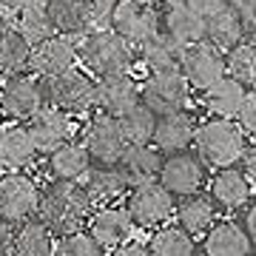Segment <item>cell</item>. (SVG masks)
<instances>
[{"instance_id":"f546056e","label":"cell","mask_w":256,"mask_h":256,"mask_svg":"<svg viewBox=\"0 0 256 256\" xmlns=\"http://www.w3.org/2000/svg\"><path fill=\"white\" fill-rule=\"evenodd\" d=\"M176 222L185 234L191 236H200V234H208V228L216 222V205L210 196H202V194H188L182 196L180 208H176Z\"/></svg>"},{"instance_id":"d590c367","label":"cell","mask_w":256,"mask_h":256,"mask_svg":"<svg viewBox=\"0 0 256 256\" xmlns=\"http://www.w3.org/2000/svg\"><path fill=\"white\" fill-rule=\"evenodd\" d=\"M54 256H106V254L92 239L88 230H77V234H66V236L57 239Z\"/></svg>"},{"instance_id":"603a6c76","label":"cell","mask_w":256,"mask_h":256,"mask_svg":"<svg viewBox=\"0 0 256 256\" xmlns=\"http://www.w3.org/2000/svg\"><path fill=\"white\" fill-rule=\"evenodd\" d=\"M182 43L174 40L168 32H156L154 37H148L146 43L137 46V60L146 66L148 72H171L180 68V57H182Z\"/></svg>"},{"instance_id":"836d02e7","label":"cell","mask_w":256,"mask_h":256,"mask_svg":"<svg viewBox=\"0 0 256 256\" xmlns=\"http://www.w3.org/2000/svg\"><path fill=\"white\" fill-rule=\"evenodd\" d=\"M148 256H194V239L180 225L156 228L148 242Z\"/></svg>"},{"instance_id":"2e32d148","label":"cell","mask_w":256,"mask_h":256,"mask_svg":"<svg viewBox=\"0 0 256 256\" xmlns=\"http://www.w3.org/2000/svg\"><path fill=\"white\" fill-rule=\"evenodd\" d=\"M34 140L26 122H6L0 126V165L6 171H28L37 162Z\"/></svg>"},{"instance_id":"ba28073f","label":"cell","mask_w":256,"mask_h":256,"mask_svg":"<svg viewBox=\"0 0 256 256\" xmlns=\"http://www.w3.org/2000/svg\"><path fill=\"white\" fill-rule=\"evenodd\" d=\"M126 210L131 222H134V228L154 230V228H162L165 222L171 220L174 196L160 182H146V185H137V188H128Z\"/></svg>"},{"instance_id":"83f0119b","label":"cell","mask_w":256,"mask_h":256,"mask_svg":"<svg viewBox=\"0 0 256 256\" xmlns=\"http://www.w3.org/2000/svg\"><path fill=\"white\" fill-rule=\"evenodd\" d=\"M205 40L210 46H216L220 52H228V48H234L236 43L245 40V26H242V20H239V14L234 12L230 3L205 18Z\"/></svg>"},{"instance_id":"4dcf8cb0","label":"cell","mask_w":256,"mask_h":256,"mask_svg":"<svg viewBox=\"0 0 256 256\" xmlns=\"http://www.w3.org/2000/svg\"><path fill=\"white\" fill-rule=\"evenodd\" d=\"M32 43L14 28H0V74H20L28 68Z\"/></svg>"},{"instance_id":"74e56055","label":"cell","mask_w":256,"mask_h":256,"mask_svg":"<svg viewBox=\"0 0 256 256\" xmlns=\"http://www.w3.org/2000/svg\"><path fill=\"white\" fill-rule=\"evenodd\" d=\"M236 122L245 134H254L256 137V86L250 92H245V100H242V108L236 114Z\"/></svg>"},{"instance_id":"44dd1931","label":"cell","mask_w":256,"mask_h":256,"mask_svg":"<svg viewBox=\"0 0 256 256\" xmlns=\"http://www.w3.org/2000/svg\"><path fill=\"white\" fill-rule=\"evenodd\" d=\"M160 28L168 32L174 40H180L182 46L205 40V18L196 14L194 9H188V6H180V3H162Z\"/></svg>"},{"instance_id":"52a82bcc","label":"cell","mask_w":256,"mask_h":256,"mask_svg":"<svg viewBox=\"0 0 256 256\" xmlns=\"http://www.w3.org/2000/svg\"><path fill=\"white\" fill-rule=\"evenodd\" d=\"M40 205V185L26 171H3L0 174V220L9 225L32 220Z\"/></svg>"},{"instance_id":"5bb4252c","label":"cell","mask_w":256,"mask_h":256,"mask_svg":"<svg viewBox=\"0 0 256 256\" xmlns=\"http://www.w3.org/2000/svg\"><path fill=\"white\" fill-rule=\"evenodd\" d=\"M28 134L34 140L37 154H48L60 148L63 142L74 140L77 134V122H74V114H66V111H57L52 106H43L34 117L26 122Z\"/></svg>"},{"instance_id":"d6a6232c","label":"cell","mask_w":256,"mask_h":256,"mask_svg":"<svg viewBox=\"0 0 256 256\" xmlns=\"http://www.w3.org/2000/svg\"><path fill=\"white\" fill-rule=\"evenodd\" d=\"M225 74L242 86H256V40H242L225 52Z\"/></svg>"},{"instance_id":"d4e9b609","label":"cell","mask_w":256,"mask_h":256,"mask_svg":"<svg viewBox=\"0 0 256 256\" xmlns=\"http://www.w3.org/2000/svg\"><path fill=\"white\" fill-rule=\"evenodd\" d=\"M245 100V86L236 82L234 77H220L216 82H210L208 88H202V106L214 114V117L236 120L239 108Z\"/></svg>"},{"instance_id":"bcb514c9","label":"cell","mask_w":256,"mask_h":256,"mask_svg":"<svg viewBox=\"0 0 256 256\" xmlns=\"http://www.w3.org/2000/svg\"><path fill=\"white\" fill-rule=\"evenodd\" d=\"M6 3H9L12 9L18 12H23V9H34V6H46V0H6Z\"/></svg>"},{"instance_id":"7402d4cb","label":"cell","mask_w":256,"mask_h":256,"mask_svg":"<svg viewBox=\"0 0 256 256\" xmlns=\"http://www.w3.org/2000/svg\"><path fill=\"white\" fill-rule=\"evenodd\" d=\"M82 191L88 196L94 208H106V205H114V202L128 191L126 180L120 174L117 168H111V165H100V168H88L86 176L80 180Z\"/></svg>"},{"instance_id":"681fc988","label":"cell","mask_w":256,"mask_h":256,"mask_svg":"<svg viewBox=\"0 0 256 256\" xmlns=\"http://www.w3.org/2000/svg\"><path fill=\"white\" fill-rule=\"evenodd\" d=\"M0 171H3V165H0Z\"/></svg>"},{"instance_id":"ac0fdd59","label":"cell","mask_w":256,"mask_h":256,"mask_svg":"<svg viewBox=\"0 0 256 256\" xmlns=\"http://www.w3.org/2000/svg\"><path fill=\"white\" fill-rule=\"evenodd\" d=\"M194 134H196V120L182 108L174 114H162L156 120L151 142L162 154H176V151H185L188 146H194Z\"/></svg>"},{"instance_id":"8d00e7d4","label":"cell","mask_w":256,"mask_h":256,"mask_svg":"<svg viewBox=\"0 0 256 256\" xmlns=\"http://www.w3.org/2000/svg\"><path fill=\"white\" fill-rule=\"evenodd\" d=\"M120 0H88V32L111 28V18Z\"/></svg>"},{"instance_id":"cb8c5ba5","label":"cell","mask_w":256,"mask_h":256,"mask_svg":"<svg viewBox=\"0 0 256 256\" xmlns=\"http://www.w3.org/2000/svg\"><path fill=\"white\" fill-rule=\"evenodd\" d=\"M250 185L254 182L245 176V171L220 168L210 180V200H214V205H220L225 210H236L250 200Z\"/></svg>"},{"instance_id":"7c38bea8","label":"cell","mask_w":256,"mask_h":256,"mask_svg":"<svg viewBox=\"0 0 256 256\" xmlns=\"http://www.w3.org/2000/svg\"><path fill=\"white\" fill-rule=\"evenodd\" d=\"M156 182L162 185L171 196L200 194L202 182H205V162L196 154H188V151L168 154L162 160V165H160Z\"/></svg>"},{"instance_id":"7dc6e473","label":"cell","mask_w":256,"mask_h":256,"mask_svg":"<svg viewBox=\"0 0 256 256\" xmlns=\"http://www.w3.org/2000/svg\"><path fill=\"white\" fill-rule=\"evenodd\" d=\"M140 3H154V0H140Z\"/></svg>"},{"instance_id":"3957f363","label":"cell","mask_w":256,"mask_h":256,"mask_svg":"<svg viewBox=\"0 0 256 256\" xmlns=\"http://www.w3.org/2000/svg\"><path fill=\"white\" fill-rule=\"evenodd\" d=\"M194 146H196V156L216 171L239 162L248 148L245 131L239 128V122L225 117H208L205 122H196Z\"/></svg>"},{"instance_id":"f35d334b","label":"cell","mask_w":256,"mask_h":256,"mask_svg":"<svg viewBox=\"0 0 256 256\" xmlns=\"http://www.w3.org/2000/svg\"><path fill=\"white\" fill-rule=\"evenodd\" d=\"M162 3H180V6H188V9H194L196 14H202V18L214 14V12L222 9V6H228V0H162Z\"/></svg>"},{"instance_id":"ffe728a7","label":"cell","mask_w":256,"mask_h":256,"mask_svg":"<svg viewBox=\"0 0 256 256\" xmlns=\"http://www.w3.org/2000/svg\"><path fill=\"white\" fill-rule=\"evenodd\" d=\"M92 168V156L82 148L80 140H68L60 148L46 154V171L52 180H63V182H80L86 171Z\"/></svg>"},{"instance_id":"e575fe53","label":"cell","mask_w":256,"mask_h":256,"mask_svg":"<svg viewBox=\"0 0 256 256\" xmlns=\"http://www.w3.org/2000/svg\"><path fill=\"white\" fill-rule=\"evenodd\" d=\"M18 32L26 37L28 43L34 46L40 40H46V37L57 34L54 26H52V20L46 14V6H34V9H23L18 14Z\"/></svg>"},{"instance_id":"d6986e66","label":"cell","mask_w":256,"mask_h":256,"mask_svg":"<svg viewBox=\"0 0 256 256\" xmlns=\"http://www.w3.org/2000/svg\"><path fill=\"white\" fill-rule=\"evenodd\" d=\"M114 165L122 174L128 188H137V185H146V182H156L162 156L151 146H126Z\"/></svg>"},{"instance_id":"f1b7e54d","label":"cell","mask_w":256,"mask_h":256,"mask_svg":"<svg viewBox=\"0 0 256 256\" xmlns=\"http://www.w3.org/2000/svg\"><path fill=\"white\" fill-rule=\"evenodd\" d=\"M54 245L57 236L37 216L14 225V256H54Z\"/></svg>"},{"instance_id":"484cf974","label":"cell","mask_w":256,"mask_h":256,"mask_svg":"<svg viewBox=\"0 0 256 256\" xmlns=\"http://www.w3.org/2000/svg\"><path fill=\"white\" fill-rule=\"evenodd\" d=\"M46 14L57 34L80 40L88 32V0H46Z\"/></svg>"},{"instance_id":"277c9868","label":"cell","mask_w":256,"mask_h":256,"mask_svg":"<svg viewBox=\"0 0 256 256\" xmlns=\"http://www.w3.org/2000/svg\"><path fill=\"white\" fill-rule=\"evenodd\" d=\"M43 102L66 114H88L94 111V77L86 68H66L54 77L40 80Z\"/></svg>"},{"instance_id":"6da1fadb","label":"cell","mask_w":256,"mask_h":256,"mask_svg":"<svg viewBox=\"0 0 256 256\" xmlns=\"http://www.w3.org/2000/svg\"><path fill=\"white\" fill-rule=\"evenodd\" d=\"M92 210L94 205L88 202L80 182L52 180L46 188H40V205H37L34 216L60 239L66 234H77L86 228Z\"/></svg>"},{"instance_id":"8992f818","label":"cell","mask_w":256,"mask_h":256,"mask_svg":"<svg viewBox=\"0 0 256 256\" xmlns=\"http://www.w3.org/2000/svg\"><path fill=\"white\" fill-rule=\"evenodd\" d=\"M191 100V86L182 77L180 68L171 72H148V77L140 82V102L151 114H174L182 111Z\"/></svg>"},{"instance_id":"9a60e30c","label":"cell","mask_w":256,"mask_h":256,"mask_svg":"<svg viewBox=\"0 0 256 256\" xmlns=\"http://www.w3.org/2000/svg\"><path fill=\"white\" fill-rule=\"evenodd\" d=\"M140 102V82L131 77V72L106 74L94 80V108L111 117L126 114Z\"/></svg>"},{"instance_id":"f6af8a7d","label":"cell","mask_w":256,"mask_h":256,"mask_svg":"<svg viewBox=\"0 0 256 256\" xmlns=\"http://www.w3.org/2000/svg\"><path fill=\"white\" fill-rule=\"evenodd\" d=\"M245 234L250 236V242H256V200L245 210Z\"/></svg>"},{"instance_id":"60d3db41","label":"cell","mask_w":256,"mask_h":256,"mask_svg":"<svg viewBox=\"0 0 256 256\" xmlns=\"http://www.w3.org/2000/svg\"><path fill=\"white\" fill-rule=\"evenodd\" d=\"M12 248H14V225L0 220V256H14Z\"/></svg>"},{"instance_id":"c3c4849f","label":"cell","mask_w":256,"mask_h":256,"mask_svg":"<svg viewBox=\"0 0 256 256\" xmlns=\"http://www.w3.org/2000/svg\"><path fill=\"white\" fill-rule=\"evenodd\" d=\"M0 126H3V120H0Z\"/></svg>"},{"instance_id":"8fae6325","label":"cell","mask_w":256,"mask_h":256,"mask_svg":"<svg viewBox=\"0 0 256 256\" xmlns=\"http://www.w3.org/2000/svg\"><path fill=\"white\" fill-rule=\"evenodd\" d=\"M111 32H117L126 43L137 48L148 37L160 32V12L154 3H140V0H120L114 18H111Z\"/></svg>"},{"instance_id":"ee69618b","label":"cell","mask_w":256,"mask_h":256,"mask_svg":"<svg viewBox=\"0 0 256 256\" xmlns=\"http://www.w3.org/2000/svg\"><path fill=\"white\" fill-rule=\"evenodd\" d=\"M18 26V12L12 9L6 0H0V28H14Z\"/></svg>"},{"instance_id":"7a4b0ae2","label":"cell","mask_w":256,"mask_h":256,"mask_svg":"<svg viewBox=\"0 0 256 256\" xmlns=\"http://www.w3.org/2000/svg\"><path fill=\"white\" fill-rule=\"evenodd\" d=\"M77 60L82 63V68H88V74L106 77V74L131 72L137 63V48L126 43L117 32L97 28V32H86L77 40Z\"/></svg>"},{"instance_id":"4fadbf2b","label":"cell","mask_w":256,"mask_h":256,"mask_svg":"<svg viewBox=\"0 0 256 256\" xmlns=\"http://www.w3.org/2000/svg\"><path fill=\"white\" fill-rule=\"evenodd\" d=\"M74 63H77V40L66 34H52L32 46L26 72L43 80V77H54V74L72 68Z\"/></svg>"},{"instance_id":"4316f807","label":"cell","mask_w":256,"mask_h":256,"mask_svg":"<svg viewBox=\"0 0 256 256\" xmlns=\"http://www.w3.org/2000/svg\"><path fill=\"white\" fill-rule=\"evenodd\" d=\"M205 254L208 256H248L250 236L236 222H214L205 234Z\"/></svg>"},{"instance_id":"e0dca14e","label":"cell","mask_w":256,"mask_h":256,"mask_svg":"<svg viewBox=\"0 0 256 256\" xmlns=\"http://www.w3.org/2000/svg\"><path fill=\"white\" fill-rule=\"evenodd\" d=\"M88 234L97 245L106 250V248H120L122 242L131 239V230H134V222L128 216L126 208H114V205H106V208H94L92 216H88Z\"/></svg>"},{"instance_id":"7bdbcfd3","label":"cell","mask_w":256,"mask_h":256,"mask_svg":"<svg viewBox=\"0 0 256 256\" xmlns=\"http://www.w3.org/2000/svg\"><path fill=\"white\" fill-rule=\"evenodd\" d=\"M242 162H245V176L256 185V142L245 148V154H242Z\"/></svg>"},{"instance_id":"5b68a950","label":"cell","mask_w":256,"mask_h":256,"mask_svg":"<svg viewBox=\"0 0 256 256\" xmlns=\"http://www.w3.org/2000/svg\"><path fill=\"white\" fill-rule=\"evenodd\" d=\"M43 92L40 77L28 72L6 74L0 80V120L3 122H28L43 108Z\"/></svg>"},{"instance_id":"9c48e42d","label":"cell","mask_w":256,"mask_h":256,"mask_svg":"<svg viewBox=\"0 0 256 256\" xmlns=\"http://www.w3.org/2000/svg\"><path fill=\"white\" fill-rule=\"evenodd\" d=\"M80 142L88 151L92 160H97L100 165H114L126 148V140L120 134L117 117L102 114V111H88L86 122L80 126Z\"/></svg>"},{"instance_id":"b9f144b4","label":"cell","mask_w":256,"mask_h":256,"mask_svg":"<svg viewBox=\"0 0 256 256\" xmlns=\"http://www.w3.org/2000/svg\"><path fill=\"white\" fill-rule=\"evenodd\" d=\"M111 256H148V245H140V242H122L120 248L111 250Z\"/></svg>"},{"instance_id":"30bf717a","label":"cell","mask_w":256,"mask_h":256,"mask_svg":"<svg viewBox=\"0 0 256 256\" xmlns=\"http://www.w3.org/2000/svg\"><path fill=\"white\" fill-rule=\"evenodd\" d=\"M180 72H182V77L188 80L191 88L202 92L210 82L225 77V52L210 46L208 40L188 43L182 48V57H180Z\"/></svg>"},{"instance_id":"ab89813d","label":"cell","mask_w":256,"mask_h":256,"mask_svg":"<svg viewBox=\"0 0 256 256\" xmlns=\"http://www.w3.org/2000/svg\"><path fill=\"white\" fill-rule=\"evenodd\" d=\"M228 3L239 14L242 26L250 28V32H256V0H228Z\"/></svg>"},{"instance_id":"1f68e13d","label":"cell","mask_w":256,"mask_h":256,"mask_svg":"<svg viewBox=\"0 0 256 256\" xmlns=\"http://www.w3.org/2000/svg\"><path fill=\"white\" fill-rule=\"evenodd\" d=\"M117 126H120L122 140H126V146H151L156 120L142 102H137L134 108H128L126 114H120Z\"/></svg>"}]
</instances>
